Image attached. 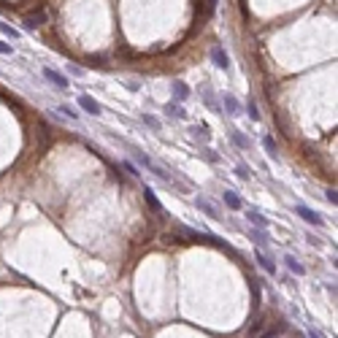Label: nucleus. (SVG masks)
I'll use <instances>...</instances> for the list:
<instances>
[{
  "mask_svg": "<svg viewBox=\"0 0 338 338\" xmlns=\"http://www.w3.org/2000/svg\"><path fill=\"white\" fill-rule=\"evenodd\" d=\"M43 22H49V14L43 11V8H38V11H33V14H27V17H24V27H27V30L41 27Z\"/></svg>",
  "mask_w": 338,
  "mask_h": 338,
  "instance_id": "1",
  "label": "nucleus"
},
{
  "mask_svg": "<svg viewBox=\"0 0 338 338\" xmlns=\"http://www.w3.org/2000/svg\"><path fill=\"white\" fill-rule=\"evenodd\" d=\"M43 76H46V79H49V82H52V84H54V87H57V89H65V87H68V79H65L63 73H60V70L43 68Z\"/></svg>",
  "mask_w": 338,
  "mask_h": 338,
  "instance_id": "2",
  "label": "nucleus"
},
{
  "mask_svg": "<svg viewBox=\"0 0 338 338\" xmlns=\"http://www.w3.org/2000/svg\"><path fill=\"white\" fill-rule=\"evenodd\" d=\"M79 106H82V108L87 111V114H95V117H98L100 111H103V108H100V103H98V100H95V98H89V95H82V98H79Z\"/></svg>",
  "mask_w": 338,
  "mask_h": 338,
  "instance_id": "3",
  "label": "nucleus"
},
{
  "mask_svg": "<svg viewBox=\"0 0 338 338\" xmlns=\"http://www.w3.org/2000/svg\"><path fill=\"white\" fill-rule=\"evenodd\" d=\"M295 214L300 216V219H306V222H311V225H322V216L317 214V211H311V209H306V206H297L295 209Z\"/></svg>",
  "mask_w": 338,
  "mask_h": 338,
  "instance_id": "4",
  "label": "nucleus"
},
{
  "mask_svg": "<svg viewBox=\"0 0 338 338\" xmlns=\"http://www.w3.org/2000/svg\"><path fill=\"white\" fill-rule=\"evenodd\" d=\"M144 198H146V203H149V209H152L154 214H163V206H160L157 195L152 192V187H144Z\"/></svg>",
  "mask_w": 338,
  "mask_h": 338,
  "instance_id": "5",
  "label": "nucleus"
},
{
  "mask_svg": "<svg viewBox=\"0 0 338 338\" xmlns=\"http://www.w3.org/2000/svg\"><path fill=\"white\" fill-rule=\"evenodd\" d=\"M195 206H198L200 211H206V214H209V216H214V219H219V209H216L214 203H209V200L198 198V200H195Z\"/></svg>",
  "mask_w": 338,
  "mask_h": 338,
  "instance_id": "6",
  "label": "nucleus"
},
{
  "mask_svg": "<svg viewBox=\"0 0 338 338\" xmlns=\"http://www.w3.org/2000/svg\"><path fill=\"white\" fill-rule=\"evenodd\" d=\"M173 98L176 100H187L190 98V87L184 82H173Z\"/></svg>",
  "mask_w": 338,
  "mask_h": 338,
  "instance_id": "7",
  "label": "nucleus"
},
{
  "mask_svg": "<svg viewBox=\"0 0 338 338\" xmlns=\"http://www.w3.org/2000/svg\"><path fill=\"white\" fill-rule=\"evenodd\" d=\"M257 262H260L262 268L268 271V274H276V265H274V260H271L268 254H262V252H257Z\"/></svg>",
  "mask_w": 338,
  "mask_h": 338,
  "instance_id": "8",
  "label": "nucleus"
},
{
  "mask_svg": "<svg viewBox=\"0 0 338 338\" xmlns=\"http://www.w3.org/2000/svg\"><path fill=\"white\" fill-rule=\"evenodd\" d=\"M211 57H214V63H216V68H228V54L222 52L219 46L214 49V52H211Z\"/></svg>",
  "mask_w": 338,
  "mask_h": 338,
  "instance_id": "9",
  "label": "nucleus"
},
{
  "mask_svg": "<svg viewBox=\"0 0 338 338\" xmlns=\"http://www.w3.org/2000/svg\"><path fill=\"white\" fill-rule=\"evenodd\" d=\"M225 111H228V114H233V117L241 111V108H238V100H235L233 95H225Z\"/></svg>",
  "mask_w": 338,
  "mask_h": 338,
  "instance_id": "10",
  "label": "nucleus"
},
{
  "mask_svg": "<svg viewBox=\"0 0 338 338\" xmlns=\"http://www.w3.org/2000/svg\"><path fill=\"white\" fill-rule=\"evenodd\" d=\"M246 219H249L252 225H254V228H268V222L262 219V216L257 214V211H246Z\"/></svg>",
  "mask_w": 338,
  "mask_h": 338,
  "instance_id": "11",
  "label": "nucleus"
},
{
  "mask_svg": "<svg viewBox=\"0 0 338 338\" xmlns=\"http://www.w3.org/2000/svg\"><path fill=\"white\" fill-rule=\"evenodd\" d=\"M287 268H290L295 276H303V274H306V268H303V265H300V262L295 260V257H287Z\"/></svg>",
  "mask_w": 338,
  "mask_h": 338,
  "instance_id": "12",
  "label": "nucleus"
},
{
  "mask_svg": "<svg viewBox=\"0 0 338 338\" xmlns=\"http://www.w3.org/2000/svg\"><path fill=\"white\" fill-rule=\"evenodd\" d=\"M262 146H265V152L271 154V157H279V152H276V144H274V138H271V135H265V138H262Z\"/></svg>",
  "mask_w": 338,
  "mask_h": 338,
  "instance_id": "13",
  "label": "nucleus"
},
{
  "mask_svg": "<svg viewBox=\"0 0 338 338\" xmlns=\"http://www.w3.org/2000/svg\"><path fill=\"white\" fill-rule=\"evenodd\" d=\"M225 203H228V209H241V200H238V195L235 192H225Z\"/></svg>",
  "mask_w": 338,
  "mask_h": 338,
  "instance_id": "14",
  "label": "nucleus"
},
{
  "mask_svg": "<svg viewBox=\"0 0 338 338\" xmlns=\"http://www.w3.org/2000/svg\"><path fill=\"white\" fill-rule=\"evenodd\" d=\"M168 114H170V117H181V119L187 117V111L179 108V106H168Z\"/></svg>",
  "mask_w": 338,
  "mask_h": 338,
  "instance_id": "15",
  "label": "nucleus"
},
{
  "mask_svg": "<svg viewBox=\"0 0 338 338\" xmlns=\"http://www.w3.org/2000/svg\"><path fill=\"white\" fill-rule=\"evenodd\" d=\"M0 33H6V35H8V38H17V35H19V33H17V30H14V27H8V24H6V22H0Z\"/></svg>",
  "mask_w": 338,
  "mask_h": 338,
  "instance_id": "16",
  "label": "nucleus"
},
{
  "mask_svg": "<svg viewBox=\"0 0 338 338\" xmlns=\"http://www.w3.org/2000/svg\"><path fill=\"white\" fill-rule=\"evenodd\" d=\"M233 141H235V146H241V149H246V146H249V141H246L244 135H238V133H233Z\"/></svg>",
  "mask_w": 338,
  "mask_h": 338,
  "instance_id": "17",
  "label": "nucleus"
},
{
  "mask_svg": "<svg viewBox=\"0 0 338 338\" xmlns=\"http://www.w3.org/2000/svg\"><path fill=\"white\" fill-rule=\"evenodd\" d=\"M235 173H238L241 179H249V176H252V170L246 168V165H238V168H235Z\"/></svg>",
  "mask_w": 338,
  "mask_h": 338,
  "instance_id": "18",
  "label": "nucleus"
},
{
  "mask_svg": "<svg viewBox=\"0 0 338 338\" xmlns=\"http://www.w3.org/2000/svg\"><path fill=\"white\" fill-rule=\"evenodd\" d=\"M279 333H281V327H274V330H265L262 336H257V338H276Z\"/></svg>",
  "mask_w": 338,
  "mask_h": 338,
  "instance_id": "19",
  "label": "nucleus"
},
{
  "mask_svg": "<svg viewBox=\"0 0 338 338\" xmlns=\"http://www.w3.org/2000/svg\"><path fill=\"white\" fill-rule=\"evenodd\" d=\"M11 52H14V46H11V43L0 41V54H11Z\"/></svg>",
  "mask_w": 338,
  "mask_h": 338,
  "instance_id": "20",
  "label": "nucleus"
},
{
  "mask_svg": "<svg viewBox=\"0 0 338 338\" xmlns=\"http://www.w3.org/2000/svg\"><path fill=\"white\" fill-rule=\"evenodd\" d=\"M144 122H146V125H152V127H160V119H157V117H149V114L144 117Z\"/></svg>",
  "mask_w": 338,
  "mask_h": 338,
  "instance_id": "21",
  "label": "nucleus"
},
{
  "mask_svg": "<svg viewBox=\"0 0 338 338\" xmlns=\"http://www.w3.org/2000/svg\"><path fill=\"white\" fill-rule=\"evenodd\" d=\"M60 111H63L65 117H73V119H76V111L70 108V106H60Z\"/></svg>",
  "mask_w": 338,
  "mask_h": 338,
  "instance_id": "22",
  "label": "nucleus"
},
{
  "mask_svg": "<svg viewBox=\"0 0 338 338\" xmlns=\"http://www.w3.org/2000/svg\"><path fill=\"white\" fill-rule=\"evenodd\" d=\"M327 200L336 206V200H338V192H336V190H327Z\"/></svg>",
  "mask_w": 338,
  "mask_h": 338,
  "instance_id": "23",
  "label": "nucleus"
},
{
  "mask_svg": "<svg viewBox=\"0 0 338 338\" xmlns=\"http://www.w3.org/2000/svg\"><path fill=\"white\" fill-rule=\"evenodd\" d=\"M249 117H252V119H260V114H257V106H254V103H249Z\"/></svg>",
  "mask_w": 338,
  "mask_h": 338,
  "instance_id": "24",
  "label": "nucleus"
},
{
  "mask_svg": "<svg viewBox=\"0 0 338 338\" xmlns=\"http://www.w3.org/2000/svg\"><path fill=\"white\" fill-rule=\"evenodd\" d=\"M309 336H311V338H319V336H317V333H309Z\"/></svg>",
  "mask_w": 338,
  "mask_h": 338,
  "instance_id": "25",
  "label": "nucleus"
}]
</instances>
